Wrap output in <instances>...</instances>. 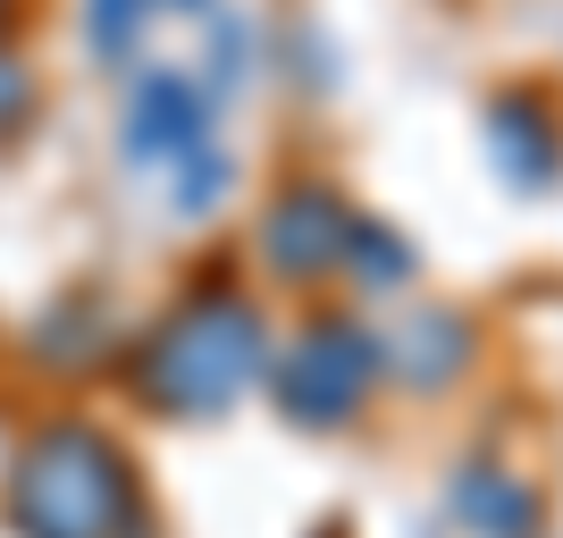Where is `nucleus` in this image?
Segmentation results:
<instances>
[{
  "label": "nucleus",
  "instance_id": "f03ea898",
  "mask_svg": "<svg viewBox=\"0 0 563 538\" xmlns=\"http://www.w3.org/2000/svg\"><path fill=\"white\" fill-rule=\"evenodd\" d=\"M0 521L9 538H161L135 454L93 413H51L18 438L0 471Z\"/></svg>",
  "mask_w": 563,
  "mask_h": 538
},
{
  "label": "nucleus",
  "instance_id": "ddd939ff",
  "mask_svg": "<svg viewBox=\"0 0 563 538\" xmlns=\"http://www.w3.org/2000/svg\"><path fill=\"white\" fill-rule=\"evenodd\" d=\"M219 194H228V152H194L186 168H177V211L186 219H202V211H219Z\"/></svg>",
  "mask_w": 563,
  "mask_h": 538
},
{
  "label": "nucleus",
  "instance_id": "39448f33",
  "mask_svg": "<svg viewBox=\"0 0 563 538\" xmlns=\"http://www.w3.org/2000/svg\"><path fill=\"white\" fill-rule=\"evenodd\" d=\"M168 34H202L228 76H235V59H244V25L228 18V0H85V43H93V59L118 68V76L152 68Z\"/></svg>",
  "mask_w": 563,
  "mask_h": 538
},
{
  "label": "nucleus",
  "instance_id": "0eeeda50",
  "mask_svg": "<svg viewBox=\"0 0 563 538\" xmlns=\"http://www.w3.org/2000/svg\"><path fill=\"white\" fill-rule=\"evenodd\" d=\"M126 320H118V304L101 295V286H76V295H59V304L34 311V328H25V353L43 362V371L59 378H93V371H118L126 362Z\"/></svg>",
  "mask_w": 563,
  "mask_h": 538
},
{
  "label": "nucleus",
  "instance_id": "9b49d317",
  "mask_svg": "<svg viewBox=\"0 0 563 538\" xmlns=\"http://www.w3.org/2000/svg\"><path fill=\"white\" fill-rule=\"evenodd\" d=\"M336 278H353L362 295H396V286L412 278V244H404L387 219L362 211V219H353V244H345V270H336Z\"/></svg>",
  "mask_w": 563,
  "mask_h": 538
},
{
  "label": "nucleus",
  "instance_id": "7ed1b4c3",
  "mask_svg": "<svg viewBox=\"0 0 563 538\" xmlns=\"http://www.w3.org/2000/svg\"><path fill=\"white\" fill-rule=\"evenodd\" d=\"M387 378L378 337L353 311H311L278 353H269V404L286 429H353L371 387Z\"/></svg>",
  "mask_w": 563,
  "mask_h": 538
},
{
  "label": "nucleus",
  "instance_id": "20e7f679",
  "mask_svg": "<svg viewBox=\"0 0 563 538\" xmlns=\"http://www.w3.org/2000/svg\"><path fill=\"white\" fill-rule=\"evenodd\" d=\"M353 202L329 186V177H286L269 202H261V228H253V253L278 286H320L345 270V244H353Z\"/></svg>",
  "mask_w": 563,
  "mask_h": 538
},
{
  "label": "nucleus",
  "instance_id": "423d86ee",
  "mask_svg": "<svg viewBox=\"0 0 563 538\" xmlns=\"http://www.w3.org/2000/svg\"><path fill=\"white\" fill-rule=\"evenodd\" d=\"M219 94L194 68H135L126 76V110H118V152L126 168H186L194 152H211Z\"/></svg>",
  "mask_w": 563,
  "mask_h": 538
},
{
  "label": "nucleus",
  "instance_id": "1a4fd4ad",
  "mask_svg": "<svg viewBox=\"0 0 563 538\" xmlns=\"http://www.w3.org/2000/svg\"><path fill=\"white\" fill-rule=\"evenodd\" d=\"M378 362H387V378L396 387H412V396H438V387H454L471 362V320L454 304H421L404 311L387 337H378Z\"/></svg>",
  "mask_w": 563,
  "mask_h": 538
},
{
  "label": "nucleus",
  "instance_id": "9d476101",
  "mask_svg": "<svg viewBox=\"0 0 563 538\" xmlns=\"http://www.w3.org/2000/svg\"><path fill=\"white\" fill-rule=\"evenodd\" d=\"M446 505H454V521H463L471 538H539L547 530L539 488H530L521 471H505V463H454Z\"/></svg>",
  "mask_w": 563,
  "mask_h": 538
},
{
  "label": "nucleus",
  "instance_id": "6e6552de",
  "mask_svg": "<svg viewBox=\"0 0 563 538\" xmlns=\"http://www.w3.org/2000/svg\"><path fill=\"white\" fill-rule=\"evenodd\" d=\"M488 161L496 177L514 194H555L563 186V118L547 94H530V85H514V94H496L488 101Z\"/></svg>",
  "mask_w": 563,
  "mask_h": 538
},
{
  "label": "nucleus",
  "instance_id": "f8f14e48",
  "mask_svg": "<svg viewBox=\"0 0 563 538\" xmlns=\"http://www.w3.org/2000/svg\"><path fill=\"white\" fill-rule=\"evenodd\" d=\"M34 110H43V85H34V68H25L18 51H0V143L25 135V127H34Z\"/></svg>",
  "mask_w": 563,
  "mask_h": 538
},
{
  "label": "nucleus",
  "instance_id": "4468645a",
  "mask_svg": "<svg viewBox=\"0 0 563 538\" xmlns=\"http://www.w3.org/2000/svg\"><path fill=\"white\" fill-rule=\"evenodd\" d=\"M9 18H18V0H0V25H9Z\"/></svg>",
  "mask_w": 563,
  "mask_h": 538
},
{
  "label": "nucleus",
  "instance_id": "f257e3e1",
  "mask_svg": "<svg viewBox=\"0 0 563 538\" xmlns=\"http://www.w3.org/2000/svg\"><path fill=\"white\" fill-rule=\"evenodd\" d=\"M278 328L261 311L253 286H235L228 270H211L202 286H186L152 328H135V345L118 362L126 396L161 421H219L269 378Z\"/></svg>",
  "mask_w": 563,
  "mask_h": 538
}]
</instances>
